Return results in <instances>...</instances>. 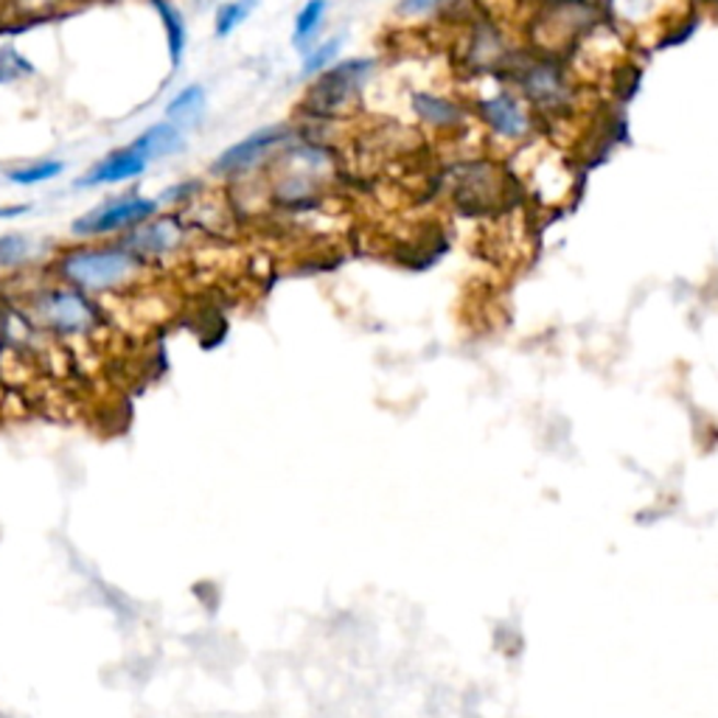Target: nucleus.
<instances>
[{
  "label": "nucleus",
  "mask_w": 718,
  "mask_h": 718,
  "mask_svg": "<svg viewBox=\"0 0 718 718\" xmlns=\"http://www.w3.org/2000/svg\"><path fill=\"white\" fill-rule=\"evenodd\" d=\"M158 14V20L163 23L166 32V45H169V59H172V68L178 70L183 65L185 52H189V26H185V18L172 0H149Z\"/></svg>",
  "instance_id": "12"
},
{
  "label": "nucleus",
  "mask_w": 718,
  "mask_h": 718,
  "mask_svg": "<svg viewBox=\"0 0 718 718\" xmlns=\"http://www.w3.org/2000/svg\"><path fill=\"white\" fill-rule=\"evenodd\" d=\"M32 312L34 320L57 338H88L102 326V306L68 284L39 289L32 300Z\"/></svg>",
  "instance_id": "3"
},
{
  "label": "nucleus",
  "mask_w": 718,
  "mask_h": 718,
  "mask_svg": "<svg viewBox=\"0 0 718 718\" xmlns=\"http://www.w3.org/2000/svg\"><path fill=\"white\" fill-rule=\"evenodd\" d=\"M329 0H306L304 9L295 18L293 26V48L304 57L306 52H312L315 39H318L320 26H323L326 12H329Z\"/></svg>",
  "instance_id": "14"
},
{
  "label": "nucleus",
  "mask_w": 718,
  "mask_h": 718,
  "mask_svg": "<svg viewBox=\"0 0 718 718\" xmlns=\"http://www.w3.org/2000/svg\"><path fill=\"white\" fill-rule=\"evenodd\" d=\"M39 253V244L26 233L0 236V270H20L32 264Z\"/></svg>",
  "instance_id": "16"
},
{
  "label": "nucleus",
  "mask_w": 718,
  "mask_h": 718,
  "mask_svg": "<svg viewBox=\"0 0 718 718\" xmlns=\"http://www.w3.org/2000/svg\"><path fill=\"white\" fill-rule=\"evenodd\" d=\"M144 152H147L149 160H160V158H172V155H180L185 149V133L172 122H160L152 124L147 133H140L135 138Z\"/></svg>",
  "instance_id": "13"
},
{
  "label": "nucleus",
  "mask_w": 718,
  "mask_h": 718,
  "mask_svg": "<svg viewBox=\"0 0 718 718\" xmlns=\"http://www.w3.org/2000/svg\"><path fill=\"white\" fill-rule=\"evenodd\" d=\"M205 113H208V93L200 82L185 84L180 93H174L166 104V122L178 124L180 129H194L203 124Z\"/></svg>",
  "instance_id": "11"
},
{
  "label": "nucleus",
  "mask_w": 718,
  "mask_h": 718,
  "mask_svg": "<svg viewBox=\"0 0 718 718\" xmlns=\"http://www.w3.org/2000/svg\"><path fill=\"white\" fill-rule=\"evenodd\" d=\"M293 127H286V124H267V127L250 133L248 138L230 144V147L210 163V172L225 180L248 178L259 166H267L275 155H281V149H284L286 144H293Z\"/></svg>",
  "instance_id": "5"
},
{
  "label": "nucleus",
  "mask_w": 718,
  "mask_h": 718,
  "mask_svg": "<svg viewBox=\"0 0 718 718\" xmlns=\"http://www.w3.org/2000/svg\"><path fill=\"white\" fill-rule=\"evenodd\" d=\"M34 73H37V68H34L32 59L23 57L12 43L0 45V84L20 82V79L34 77Z\"/></svg>",
  "instance_id": "19"
},
{
  "label": "nucleus",
  "mask_w": 718,
  "mask_h": 718,
  "mask_svg": "<svg viewBox=\"0 0 718 718\" xmlns=\"http://www.w3.org/2000/svg\"><path fill=\"white\" fill-rule=\"evenodd\" d=\"M376 70L374 57H354L340 59L323 70L318 79H312L309 90L304 95V110L318 118H338L345 115L351 107L360 104L365 88L371 84V77Z\"/></svg>",
  "instance_id": "2"
},
{
  "label": "nucleus",
  "mask_w": 718,
  "mask_h": 718,
  "mask_svg": "<svg viewBox=\"0 0 718 718\" xmlns=\"http://www.w3.org/2000/svg\"><path fill=\"white\" fill-rule=\"evenodd\" d=\"M410 107H413L415 118L421 124L433 129H458L464 127V107L458 102H452L446 95H435V93H413L410 95Z\"/></svg>",
  "instance_id": "10"
},
{
  "label": "nucleus",
  "mask_w": 718,
  "mask_h": 718,
  "mask_svg": "<svg viewBox=\"0 0 718 718\" xmlns=\"http://www.w3.org/2000/svg\"><path fill=\"white\" fill-rule=\"evenodd\" d=\"M522 90L545 113H561L572 102V84L554 59H534L516 73Z\"/></svg>",
  "instance_id": "7"
},
{
  "label": "nucleus",
  "mask_w": 718,
  "mask_h": 718,
  "mask_svg": "<svg viewBox=\"0 0 718 718\" xmlns=\"http://www.w3.org/2000/svg\"><path fill=\"white\" fill-rule=\"evenodd\" d=\"M160 200L144 197L138 191H129L122 197H110L104 203L84 210L82 217L70 223V233L77 239H107L115 233H129L138 225L158 217Z\"/></svg>",
  "instance_id": "4"
},
{
  "label": "nucleus",
  "mask_w": 718,
  "mask_h": 718,
  "mask_svg": "<svg viewBox=\"0 0 718 718\" xmlns=\"http://www.w3.org/2000/svg\"><path fill=\"white\" fill-rule=\"evenodd\" d=\"M185 242V225L178 214H166V217H155L149 223L138 225L135 230L124 233L118 239L122 248H127L129 253L138 255L144 264L147 261L166 259V255L178 253Z\"/></svg>",
  "instance_id": "6"
},
{
  "label": "nucleus",
  "mask_w": 718,
  "mask_h": 718,
  "mask_svg": "<svg viewBox=\"0 0 718 718\" xmlns=\"http://www.w3.org/2000/svg\"><path fill=\"white\" fill-rule=\"evenodd\" d=\"M149 163H152V160H149L147 152L133 140L127 147L113 149L110 155H104L99 163L90 166L82 178L73 180V185H77V189H102V185L129 183V180H138L140 174H147Z\"/></svg>",
  "instance_id": "8"
},
{
  "label": "nucleus",
  "mask_w": 718,
  "mask_h": 718,
  "mask_svg": "<svg viewBox=\"0 0 718 718\" xmlns=\"http://www.w3.org/2000/svg\"><path fill=\"white\" fill-rule=\"evenodd\" d=\"M477 113L483 118L486 127L500 138L522 140L531 133V118L522 107V102L511 93H494L489 99H480Z\"/></svg>",
  "instance_id": "9"
},
{
  "label": "nucleus",
  "mask_w": 718,
  "mask_h": 718,
  "mask_svg": "<svg viewBox=\"0 0 718 718\" xmlns=\"http://www.w3.org/2000/svg\"><path fill=\"white\" fill-rule=\"evenodd\" d=\"M29 210H32V205L29 203L0 205V219H18V217H23V214H29Z\"/></svg>",
  "instance_id": "21"
},
{
  "label": "nucleus",
  "mask_w": 718,
  "mask_h": 718,
  "mask_svg": "<svg viewBox=\"0 0 718 718\" xmlns=\"http://www.w3.org/2000/svg\"><path fill=\"white\" fill-rule=\"evenodd\" d=\"M259 3L261 0H228V3H223L217 14H214V32H217V37L225 39L236 29H242L250 20V14L259 9Z\"/></svg>",
  "instance_id": "17"
},
{
  "label": "nucleus",
  "mask_w": 718,
  "mask_h": 718,
  "mask_svg": "<svg viewBox=\"0 0 718 718\" xmlns=\"http://www.w3.org/2000/svg\"><path fill=\"white\" fill-rule=\"evenodd\" d=\"M62 172H65L62 160H34V163H23L9 169L7 180L14 185H26L29 189V185L48 183V180L59 178Z\"/></svg>",
  "instance_id": "18"
},
{
  "label": "nucleus",
  "mask_w": 718,
  "mask_h": 718,
  "mask_svg": "<svg viewBox=\"0 0 718 718\" xmlns=\"http://www.w3.org/2000/svg\"><path fill=\"white\" fill-rule=\"evenodd\" d=\"M345 34H334V37L323 39L300 57V79H318L323 70H329L331 65H338V57L343 54Z\"/></svg>",
  "instance_id": "15"
},
{
  "label": "nucleus",
  "mask_w": 718,
  "mask_h": 718,
  "mask_svg": "<svg viewBox=\"0 0 718 718\" xmlns=\"http://www.w3.org/2000/svg\"><path fill=\"white\" fill-rule=\"evenodd\" d=\"M449 0H399V14L401 18H424L438 9H444Z\"/></svg>",
  "instance_id": "20"
},
{
  "label": "nucleus",
  "mask_w": 718,
  "mask_h": 718,
  "mask_svg": "<svg viewBox=\"0 0 718 718\" xmlns=\"http://www.w3.org/2000/svg\"><path fill=\"white\" fill-rule=\"evenodd\" d=\"M144 267L147 264L118 242L77 244L54 259V273L59 284H68L88 295H110L127 289L140 278Z\"/></svg>",
  "instance_id": "1"
}]
</instances>
